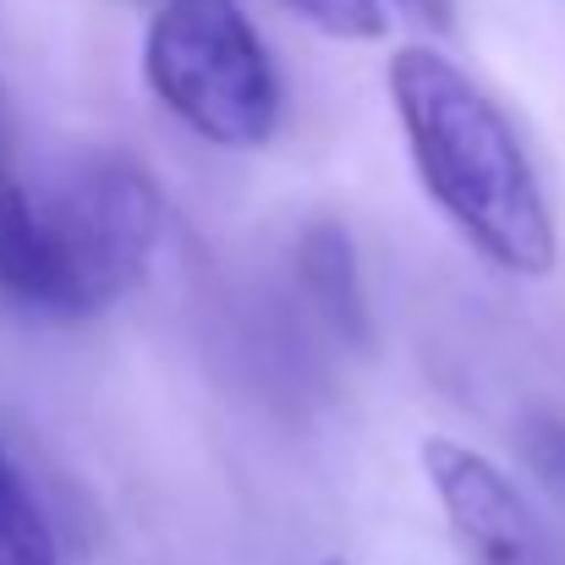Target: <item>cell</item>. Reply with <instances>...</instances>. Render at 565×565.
Returning <instances> with one entry per match:
<instances>
[{"label": "cell", "mask_w": 565, "mask_h": 565, "mask_svg": "<svg viewBox=\"0 0 565 565\" xmlns=\"http://www.w3.org/2000/svg\"><path fill=\"white\" fill-rule=\"evenodd\" d=\"M384 77L423 192L494 269L544 280L555 269V220L500 105L428 44H401Z\"/></svg>", "instance_id": "1"}, {"label": "cell", "mask_w": 565, "mask_h": 565, "mask_svg": "<svg viewBox=\"0 0 565 565\" xmlns=\"http://www.w3.org/2000/svg\"><path fill=\"white\" fill-rule=\"evenodd\" d=\"M50 313H99L121 302L154 264L160 247V188L132 154H83L33 203Z\"/></svg>", "instance_id": "2"}, {"label": "cell", "mask_w": 565, "mask_h": 565, "mask_svg": "<svg viewBox=\"0 0 565 565\" xmlns=\"http://www.w3.org/2000/svg\"><path fill=\"white\" fill-rule=\"evenodd\" d=\"M143 77L214 149H264L280 127L275 61L236 0H160L143 33Z\"/></svg>", "instance_id": "3"}, {"label": "cell", "mask_w": 565, "mask_h": 565, "mask_svg": "<svg viewBox=\"0 0 565 565\" xmlns=\"http://www.w3.org/2000/svg\"><path fill=\"white\" fill-rule=\"evenodd\" d=\"M423 472L467 565H555L533 505L489 456L434 434L423 439Z\"/></svg>", "instance_id": "4"}, {"label": "cell", "mask_w": 565, "mask_h": 565, "mask_svg": "<svg viewBox=\"0 0 565 565\" xmlns=\"http://www.w3.org/2000/svg\"><path fill=\"white\" fill-rule=\"evenodd\" d=\"M297 286L335 341L369 347V297L358 275V247L341 220H313L297 236Z\"/></svg>", "instance_id": "5"}, {"label": "cell", "mask_w": 565, "mask_h": 565, "mask_svg": "<svg viewBox=\"0 0 565 565\" xmlns=\"http://www.w3.org/2000/svg\"><path fill=\"white\" fill-rule=\"evenodd\" d=\"M0 565H61L55 527L6 445H0Z\"/></svg>", "instance_id": "6"}, {"label": "cell", "mask_w": 565, "mask_h": 565, "mask_svg": "<svg viewBox=\"0 0 565 565\" xmlns=\"http://www.w3.org/2000/svg\"><path fill=\"white\" fill-rule=\"evenodd\" d=\"M0 286L39 308V286H44L39 220H33V198L6 171V154H0Z\"/></svg>", "instance_id": "7"}, {"label": "cell", "mask_w": 565, "mask_h": 565, "mask_svg": "<svg viewBox=\"0 0 565 565\" xmlns=\"http://www.w3.org/2000/svg\"><path fill=\"white\" fill-rule=\"evenodd\" d=\"M280 6L341 44H374L384 39V22H390L384 0H280Z\"/></svg>", "instance_id": "8"}, {"label": "cell", "mask_w": 565, "mask_h": 565, "mask_svg": "<svg viewBox=\"0 0 565 565\" xmlns=\"http://www.w3.org/2000/svg\"><path fill=\"white\" fill-rule=\"evenodd\" d=\"M516 445H522V461L533 467V478L565 500V417L527 412L522 428H516Z\"/></svg>", "instance_id": "9"}, {"label": "cell", "mask_w": 565, "mask_h": 565, "mask_svg": "<svg viewBox=\"0 0 565 565\" xmlns=\"http://www.w3.org/2000/svg\"><path fill=\"white\" fill-rule=\"evenodd\" d=\"M406 17L428 22V28H450V0H395Z\"/></svg>", "instance_id": "10"}, {"label": "cell", "mask_w": 565, "mask_h": 565, "mask_svg": "<svg viewBox=\"0 0 565 565\" xmlns=\"http://www.w3.org/2000/svg\"><path fill=\"white\" fill-rule=\"evenodd\" d=\"M319 565H352V561H341V555H330V561H319Z\"/></svg>", "instance_id": "11"}, {"label": "cell", "mask_w": 565, "mask_h": 565, "mask_svg": "<svg viewBox=\"0 0 565 565\" xmlns=\"http://www.w3.org/2000/svg\"><path fill=\"white\" fill-rule=\"evenodd\" d=\"M138 6H149V11H154V6H160V0H138Z\"/></svg>", "instance_id": "12"}]
</instances>
